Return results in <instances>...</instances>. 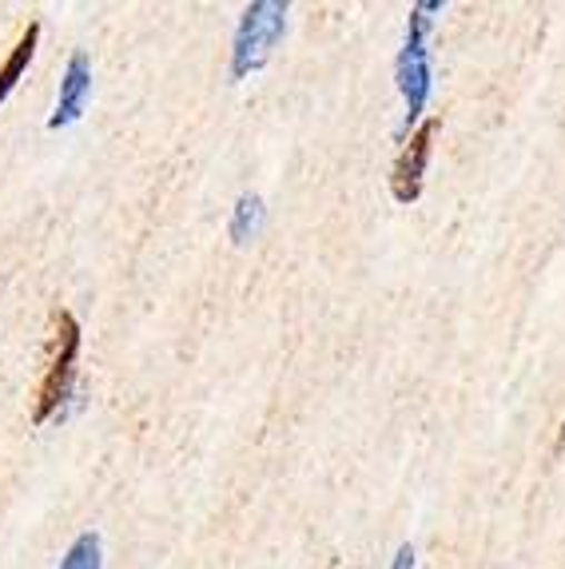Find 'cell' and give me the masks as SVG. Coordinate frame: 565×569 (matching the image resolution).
Masks as SVG:
<instances>
[{
    "label": "cell",
    "instance_id": "obj_5",
    "mask_svg": "<svg viewBox=\"0 0 565 569\" xmlns=\"http://www.w3.org/2000/svg\"><path fill=\"white\" fill-rule=\"evenodd\" d=\"M88 96H92V60H88L85 52H72L65 77H60V96H57L52 116H48V128L60 132V128L80 120L88 108Z\"/></svg>",
    "mask_w": 565,
    "mask_h": 569
},
{
    "label": "cell",
    "instance_id": "obj_6",
    "mask_svg": "<svg viewBox=\"0 0 565 569\" xmlns=\"http://www.w3.org/2000/svg\"><path fill=\"white\" fill-rule=\"evenodd\" d=\"M37 40H40V24L32 20L29 29L20 32V40L12 44V52L4 57V64H0V104L12 96V88L20 84V77L29 72L32 57H37Z\"/></svg>",
    "mask_w": 565,
    "mask_h": 569
},
{
    "label": "cell",
    "instance_id": "obj_3",
    "mask_svg": "<svg viewBox=\"0 0 565 569\" xmlns=\"http://www.w3.org/2000/svg\"><path fill=\"white\" fill-rule=\"evenodd\" d=\"M52 327H57V339H52V362H48L44 379L37 387V402H32V422L44 427L52 418H65V402L72 399L76 387V359H80V323H76L72 311L52 315Z\"/></svg>",
    "mask_w": 565,
    "mask_h": 569
},
{
    "label": "cell",
    "instance_id": "obj_1",
    "mask_svg": "<svg viewBox=\"0 0 565 569\" xmlns=\"http://www.w3.org/2000/svg\"><path fill=\"white\" fill-rule=\"evenodd\" d=\"M446 9V0H418L410 17H406V37L403 48H398V60H395V84L403 92V104H406V120H403V132L406 136L410 128L423 123V112L430 104V92H434V68H430V29H434V17Z\"/></svg>",
    "mask_w": 565,
    "mask_h": 569
},
{
    "label": "cell",
    "instance_id": "obj_4",
    "mask_svg": "<svg viewBox=\"0 0 565 569\" xmlns=\"http://www.w3.org/2000/svg\"><path fill=\"white\" fill-rule=\"evenodd\" d=\"M434 136H438V120H423L415 128V136L403 143V152L395 160V171H390V191H395L398 203H415L423 196V176H426V160H430Z\"/></svg>",
    "mask_w": 565,
    "mask_h": 569
},
{
    "label": "cell",
    "instance_id": "obj_8",
    "mask_svg": "<svg viewBox=\"0 0 565 569\" xmlns=\"http://www.w3.org/2000/svg\"><path fill=\"white\" fill-rule=\"evenodd\" d=\"M57 569H105V541L96 530H85L80 538L68 546V553L60 558Z\"/></svg>",
    "mask_w": 565,
    "mask_h": 569
},
{
    "label": "cell",
    "instance_id": "obj_10",
    "mask_svg": "<svg viewBox=\"0 0 565 569\" xmlns=\"http://www.w3.org/2000/svg\"><path fill=\"white\" fill-rule=\"evenodd\" d=\"M327 569H339V561H335V558H330V561H327Z\"/></svg>",
    "mask_w": 565,
    "mask_h": 569
},
{
    "label": "cell",
    "instance_id": "obj_2",
    "mask_svg": "<svg viewBox=\"0 0 565 569\" xmlns=\"http://www.w3.org/2000/svg\"><path fill=\"white\" fill-rule=\"evenodd\" d=\"M287 12H291L287 0H255V4H247L236 24V37H231V68H227L231 80H247L271 60L279 40L287 37Z\"/></svg>",
    "mask_w": 565,
    "mask_h": 569
},
{
    "label": "cell",
    "instance_id": "obj_7",
    "mask_svg": "<svg viewBox=\"0 0 565 569\" xmlns=\"http://www.w3.org/2000/svg\"><path fill=\"white\" fill-rule=\"evenodd\" d=\"M267 223V208L264 200L255 196V191H244L236 200V208H231V223H227V236H231V243H251V239H259V231H264Z\"/></svg>",
    "mask_w": 565,
    "mask_h": 569
},
{
    "label": "cell",
    "instance_id": "obj_9",
    "mask_svg": "<svg viewBox=\"0 0 565 569\" xmlns=\"http://www.w3.org/2000/svg\"><path fill=\"white\" fill-rule=\"evenodd\" d=\"M390 569H418V550L410 546V541L398 546V553L390 558Z\"/></svg>",
    "mask_w": 565,
    "mask_h": 569
}]
</instances>
